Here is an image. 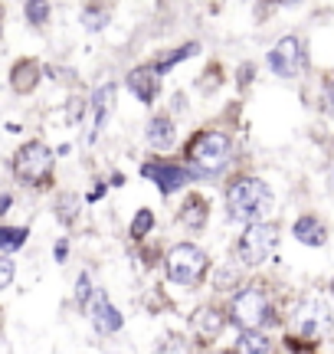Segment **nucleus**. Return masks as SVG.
<instances>
[{
	"mask_svg": "<svg viewBox=\"0 0 334 354\" xmlns=\"http://www.w3.org/2000/svg\"><path fill=\"white\" fill-rule=\"evenodd\" d=\"M236 351L239 354H266L269 351V342H266L256 328H246L243 335L236 338Z\"/></svg>",
	"mask_w": 334,
	"mask_h": 354,
	"instance_id": "a211bd4d",
	"label": "nucleus"
},
{
	"mask_svg": "<svg viewBox=\"0 0 334 354\" xmlns=\"http://www.w3.org/2000/svg\"><path fill=\"white\" fill-rule=\"evenodd\" d=\"M275 243H279V230L272 227V223H249L239 243H236V256L243 259L246 266H259L266 263L272 253H275Z\"/></svg>",
	"mask_w": 334,
	"mask_h": 354,
	"instance_id": "20e7f679",
	"label": "nucleus"
},
{
	"mask_svg": "<svg viewBox=\"0 0 334 354\" xmlns=\"http://www.w3.org/2000/svg\"><path fill=\"white\" fill-rule=\"evenodd\" d=\"M292 328H295L302 338L318 342V338H324V335L331 331V308H328L324 299H318V295H305V299L298 302L295 315H292Z\"/></svg>",
	"mask_w": 334,
	"mask_h": 354,
	"instance_id": "7ed1b4c3",
	"label": "nucleus"
},
{
	"mask_svg": "<svg viewBox=\"0 0 334 354\" xmlns=\"http://www.w3.org/2000/svg\"><path fill=\"white\" fill-rule=\"evenodd\" d=\"M13 171L23 184H46L52 174V151L43 141H30L23 145L17 158H13Z\"/></svg>",
	"mask_w": 334,
	"mask_h": 354,
	"instance_id": "39448f33",
	"label": "nucleus"
},
{
	"mask_svg": "<svg viewBox=\"0 0 334 354\" xmlns=\"http://www.w3.org/2000/svg\"><path fill=\"white\" fill-rule=\"evenodd\" d=\"M174 138H177V131H174V122L170 118H151V125H148V145L151 148H161V151H167L170 145H174Z\"/></svg>",
	"mask_w": 334,
	"mask_h": 354,
	"instance_id": "4468645a",
	"label": "nucleus"
},
{
	"mask_svg": "<svg viewBox=\"0 0 334 354\" xmlns=\"http://www.w3.org/2000/svg\"><path fill=\"white\" fill-rule=\"evenodd\" d=\"M236 282H239V269H236V266H226V269H219L217 279H213V286H217L219 292H223V289H233Z\"/></svg>",
	"mask_w": 334,
	"mask_h": 354,
	"instance_id": "b1692460",
	"label": "nucleus"
},
{
	"mask_svg": "<svg viewBox=\"0 0 334 354\" xmlns=\"http://www.w3.org/2000/svg\"><path fill=\"white\" fill-rule=\"evenodd\" d=\"M10 203H13V197L10 194H3V197H0V214H7V210H10Z\"/></svg>",
	"mask_w": 334,
	"mask_h": 354,
	"instance_id": "7c9ffc66",
	"label": "nucleus"
},
{
	"mask_svg": "<svg viewBox=\"0 0 334 354\" xmlns=\"http://www.w3.org/2000/svg\"><path fill=\"white\" fill-rule=\"evenodd\" d=\"M82 112H86L82 99H72V102H69V112H66V118H69V122H79V118H82Z\"/></svg>",
	"mask_w": 334,
	"mask_h": 354,
	"instance_id": "cd10ccee",
	"label": "nucleus"
},
{
	"mask_svg": "<svg viewBox=\"0 0 334 354\" xmlns=\"http://www.w3.org/2000/svg\"><path fill=\"white\" fill-rule=\"evenodd\" d=\"M46 17H50V3L46 0H26V20L30 24H46Z\"/></svg>",
	"mask_w": 334,
	"mask_h": 354,
	"instance_id": "5701e85b",
	"label": "nucleus"
},
{
	"mask_svg": "<svg viewBox=\"0 0 334 354\" xmlns=\"http://www.w3.org/2000/svg\"><path fill=\"white\" fill-rule=\"evenodd\" d=\"M331 292H334V286H331Z\"/></svg>",
	"mask_w": 334,
	"mask_h": 354,
	"instance_id": "2f4dec72",
	"label": "nucleus"
},
{
	"mask_svg": "<svg viewBox=\"0 0 334 354\" xmlns=\"http://www.w3.org/2000/svg\"><path fill=\"white\" fill-rule=\"evenodd\" d=\"M292 233H295V240L305 243V246H324V240H328L324 223L322 220H315V216H302V220H295Z\"/></svg>",
	"mask_w": 334,
	"mask_h": 354,
	"instance_id": "ddd939ff",
	"label": "nucleus"
},
{
	"mask_svg": "<svg viewBox=\"0 0 334 354\" xmlns=\"http://www.w3.org/2000/svg\"><path fill=\"white\" fill-rule=\"evenodd\" d=\"M13 282V259H0V289H7Z\"/></svg>",
	"mask_w": 334,
	"mask_h": 354,
	"instance_id": "bb28decb",
	"label": "nucleus"
},
{
	"mask_svg": "<svg viewBox=\"0 0 334 354\" xmlns=\"http://www.w3.org/2000/svg\"><path fill=\"white\" fill-rule=\"evenodd\" d=\"M190 158L204 174H213V171H219L230 161V138L223 131H204L190 145Z\"/></svg>",
	"mask_w": 334,
	"mask_h": 354,
	"instance_id": "423d86ee",
	"label": "nucleus"
},
{
	"mask_svg": "<svg viewBox=\"0 0 334 354\" xmlns=\"http://www.w3.org/2000/svg\"><path fill=\"white\" fill-rule=\"evenodd\" d=\"M206 210H210V207H206L204 197H190L187 207L180 210V223H184V227H190V230H200L206 223Z\"/></svg>",
	"mask_w": 334,
	"mask_h": 354,
	"instance_id": "f3484780",
	"label": "nucleus"
},
{
	"mask_svg": "<svg viewBox=\"0 0 334 354\" xmlns=\"http://www.w3.org/2000/svg\"><path fill=\"white\" fill-rule=\"evenodd\" d=\"M324 112L334 118V82H328V88H324Z\"/></svg>",
	"mask_w": 334,
	"mask_h": 354,
	"instance_id": "c85d7f7f",
	"label": "nucleus"
},
{
	"mask_svg": "<svg viewBox=\"0 0 334 354\" xmlns=\"http://www.w3.org/2000/svg\"><path fill=\"white\" fill-rule=\"evenodd\" d=\"M269 66L279 76L292 79L298 76V69L305 66V50H302V39L298 37H282L275 43V50L269 53Z\"/></svg>",
	"mask_w": 334,
	"mask_h": 354,
	"instance_id": "6e6552de",
	"label": "nucleus"
},
{
	"mask_svg": "<svg viewBox=\"0 0 334 354\" xmlns=\"http://www.w3.org/2000/svg\"><path fill=\"white\" fill-rule=\"evenodd\" d=\"M157 86H161V73H157V66H138V69H131L128 73V88L144 102V105H151V102H155Z\"/></svg>",
	"mask_w": 334,
	"mask_h": 354,
	"instance_id": "1a4fd4ad",
	"label": "nucleus"
},
{
	"mask_svg": "<svg viewBox=\"0 0 334 354\" xmlns=\"http://www.w3.org/2000/svg\"><path fill=\"white\" fill-rule=\"evenodd\" d=\"M206 266H210L206 253L200 246H193V243H180V246H174V250L167 253V276H170V282L187 286V289L204 282Z\"/></svg>",
	"mask_w": 334,
	"mask_h": 354,
	"instance_id": "f03ea898",
	"label": "nucleus"
},
{
	"mask_svg": "<svg viewBox=\"0 0 334 354\" xmlns=\"http://www.w3.org/2000/svg\"><path fill=\"white\" fill-rule=\"evenodd\" d=\"M82 24H86V30H89V33H99V30L108 24V13H102V10H82Z\"/></svg>",
	"mask_w": 334,
	"mask_h": 354,
	"instance_id": "393cba45",
	"label": "nucleus"
},
{
	"mask_svg": "<svg viewBox=\"0 0 334 354\" xmlns=\"http://www.w3.org/2000/svg\"><path fill=\"white\" fill-rule=\"evenodd\" d=\"M233 322L243 325V328H262V322H269V302H266V292L259 286H249L243 289L236 299H233Z\"/></svg>",
	"mask_w": 334,
	"mask_h": 354,
	"instance_id": "0eeeda50",
	"label": "nucleus"
},
{
	"mask_svg": "<svg viewBox=\"0 0 334 354\" xmlns=\"http://www.w3.org/2000/svg\"><path fill=\"white\" fill-rule=\"evenodd\" d=\"M89 315H92V325L102 331V335H112V331L121 328V315L115 312V305L105 299V292L95 295V302L89 305Z\"/></svg>",
	"mask_w": 334,
	"mask_h": 354,
	"instance_id": "9b49d317",
	"label": "nucleus"
},
{
	"mask_svg": "<svg viewBox=\"0 0 334 354\" xmlns=\"http://www.w3.org/2000/svg\"><path fill=\"white\" fill-rule=\"evenodd\" d=\"M151 227H155V214H151V210H138L135 220H131V236L141 240L144 233H151Z\"/></svg>",
	"mask_w": 334,
	"mask_h": 354,
	"instance_id": "4be33fe9",
	"label": "nucleus"
},
{
	"mask_svg": "<svg viewBox=\"0 0 334 354\" xmlns=\"http://www.w3.org/2000/svg\"><path fill=\"white\" fill-rule=\"evenodd\" d=\"M226 207H230V216L256 223L272 210V187L259 177H239L226 190Z\"/></svg>",
	"mask_w": 334,
	"mask_h": 354,
	"instance_id": "f257e3e1",
	"label": "nucleus"
},
{
	"mask_svg": "<svg viewBox=\"0 0 334 354\" xmlns=\"http://www.w3.org/2000/svg\"><path fill=\"white\" fill-rule=\"evenodd\" d=\"M89 295H92V282H89V276L82 272V276H79V282H76V299L86 305V302H89Z\"/></svg>",
	"mask_w": 334,
	"mask_h": 354,
	"instance_id": "a878e982",
	"label": "nucleus"
},
{
	"mask_svg": "<svg viewBox=\"0 0 334 354\" xmlns=\"http://www.w3.org/2000/svg\"><path fill=\"white\" fill-rule=\"evenodd\" d=\"M13 88L17 92H33L39 82V66L33 63V59H23V63H17V69H13Z\"/></svg>",
	"mask_w": 334,
	"mask_h": 354,
	"instance_id": "dca6fc26",
	"label": "nucleus"
},
{
	"mask_svg": "<svg viewBox=\"0 0 334 354\" xmlns=\"http://www.w3.org/2000/svg\"><path fill=\"white\" fill-rule=\"evenodd\" d=\"M190 325H193V331L204 338V342H213V338H219V331H223V325H226V318L219 315L217 308H200V312H193V318H190Z\"/></svg>",
	"mask_w": 334,
	"mask_h": 354,
	"instance_id": "f8f14e48",
	"label": "nucleus"
},
{
	"mask_svg": "<svg viewBox=\"0 0 334 354\" xmlns=\"http://www.w3.org/2000/svg\"><path fill=\"white\" fill-rule=\"evenodd\" d=\"M144 174L155 177L157 187L164 190V194H174V190H180L190 180V171L180 165H144Z\"/></svg>",
	"mask_w": 334,
	"mask_h": 354,
	"instance_id": "9d476101",
	"label": "nucleus"
},
{
	"mask_svg": "<svg viewBox=\"0 0 334 354\" xmlns=\"http://www.w3.org/2000/svg\"><path fill=\"white\" fill-rule=\"evenodd\" d=\"M197 53H200V46H197V43H187V46H180L177 53H170V56H164L161 63H155V66H157V73L164 76V73L170 69V66H177L180 59H190V56H197Z\"/></svg>",
	"mask_w": 334,
	"mask_h": 354,
	"instance_id": "6ab92c4d",
	"label": "nucleus"
},
{
	"mask_svg": "<svg viewBox=\"0 0 334 354\" xmlns=\"http://www.w3.org/2000/svg\"><path fill=\"white\" fill-rule=\"evenodd\" d=\"M79 214V197L76 194H63L59 201H56V216L63 220V223H72Z\"/></svg>",
	"mask_w": 334,
	"mask_h": 354,
	"instance_id": "412c9836",
	"label": "nucleus"
},
{
	"mask_svg": "<svg viewBox=\"0 0 334 354\" xmlns=\"http://www.w3.org/2000/svg\"><path fill=\"white\" fill-rule=\"evenodd\" d=\"M66 253H69V243H66V240H59V243H56V259L63 263V259H66Z\"/></svg>",
	"mask_w": 334,
	"mask_h": 354,
	"instance_id": "c756f323",
	"label": "nucleus"
},
{
	"mask_svg": "<svg viewBox=\"0 0 334 354\" xmlns=\"http://www.w3.org/2000/svg\"><path fill=\"white\" fill-rule=\"evenodd\" d=\"M23 243H26V230H20V227H3L0 230V246H3V253L20 250Z\"/></svg>",
	"mask_w": 334,
	"mask_h": 354,
	"instance_id": "aec40b11",
	"label": "nucleus"
},
{
	"mask_svg": "<svg viewBox=\"0 0 334 354\" xmlns=\"http://www.w3.org/2000/svg\"><path fill=\"white\" fill-rule=\"evenodd\" d=\"M112 102H115V86L105 82L102 88H95V99H92V109H95V128H92V138L99 135V128L105 125V118L112 112Z\"/></svg>",
	"mask_w": 334,
	"mask_h": 354,
	"instance_id": "2eb2a0df",
	"label": "nucleus"
}]
</instances>
